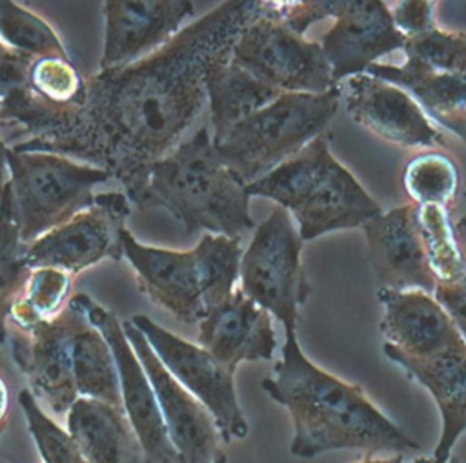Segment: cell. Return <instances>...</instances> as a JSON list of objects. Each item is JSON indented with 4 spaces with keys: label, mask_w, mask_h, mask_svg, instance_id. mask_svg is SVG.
I'll return each instance as SVG.
<instances>
[{
    "label": "cell",
    "mask_w": 466,
    "mask_h": 463,
    "mask_svg": "<svg viewBox=\"0 0 466 463\" xmlns=\"http://www.w3.org/2000/svg\"><path fill=\"white\" fill-rule=\"evenodd\" d=\"M262 7L231 0L182 27L151 55L86 78L84 106L56 131L11 148L58 153L106 170L142 210L151 166L173 151L200 113L211 62L231 51Z\"/></svg>",
    "instance_id": "cell-1"
},
{
    "label": "cell",
    "mask_w": 466,
    "mask_h": 463,
    "mask_svg": "<svg viewBox=\"0 0 466 463\" xmlns=\"http://www.w3.org/2000/svg\"><path fill=\"white\" fill-rule=\"evenodd\" d=\"M260 386L291 416L289 450L295 458L308 459L333 450L402 456L420 448L371 403L360 385L342 381L311 363L295 330H286L282 355Z\"/></svg>",
    "instance_id": "cell-2"
},
{
    "label": "cell",
    "mask_w": 466,
    "mask_h": 463,
    "mask_svg": "<svg viewBox=\"0 0 466 463\" xmlns=\"http://www.w3.org/2000/svg\"><path fill=\"white\" fill-rule=\"evenodd\" d=\"M153 206L166 208L187 232L242 239L255 228L246 182L222 160L208 128L151 166L142 210Z\"/></svg>",
    "instance_id": "cell-3"
},
{
    "label": "cell",
    "mask_w": 466,
    "mask_h": 463,
    "mask_svg": "<svg viewBox=\"0 0 466 463\" xmlns=\"http://www.w3.org/2000/svg\"><path fill=\"white\" fill-rule=\"evenodd\" d=\"M246 191L291 211L302 241L362 226L382 211L351 171L331 155L320 135L264 177L246 184Z\"/></svg>",
    "instance_id": "cell-4"
},
{
    "label": "cell",
    "mask_w": 466,
    "mask_h": 463,
    "mask_svg": "<svg viewBox=\"0 0 466 463\" xmlns=\"http://www.w3.org/2000/svg\"><path fill=\"white\" fill-rule=\"evenodd\" d=\"M339 98V86L319 95L282 93L237 124L215 148L235 175L249 184L319 137L337 113Z\"/></svg>",
    "instance_id": "cell-5"
},
{
    "label": "cell",
    "mask_w": 466,
    "mask_h": 463,
    "mask_svg": "<svg viewBox=\"0 0 466 463\" xmlns=\"http://www.w3.org/2000/svg\"><path fill=\"white\" fill-rule=\"evenodd\" d=\"M7 168L5 193L22 244L91 206L95 186L111 179L106 170L46 151L9 148Z\"/></svg>",
    "instance_id": "cell-6"
},
{
    "label": "cell",
    "mask_w": 466,
    "mask_h": 463,
    "mask_svg": "<svg viewBox=\"0 0 466 463\" xmlns=\"http://www.w3.org/2000/svg\"><path fill=\"white\" fill-rule=\"evenodd\" d=\"M404 62L371 64L366 73L411 95L430 120L466 142V31L433 27L410 36Z\"/></svg>",
    "instance_id": "cell-7"
},
{
    "label": "cell",
    "mask_w": 466,
    "mask_h": 463,
    "mask_svg": "<svg viewBox=\"0 0 466 463\" xmlns=\"http://www.w3.org/2000/svg\"><path fill=\"white\" fill-rule=\"evenodd\" d=\"M229 58L280 93L319 95L335 87L320 44L288 29L277 2H262L242 26Z\"/></svg>",
    "instance_id": "cell-8"
},
{
    "label": "cell",
    "mask_w": 466,
    "mask_h": 463,
    "mask_svg": "<svg viewBox=\"0 0 466 463\" xmlns=\"http://www.w3.org/2000/svg\"><path fill=\"white\" fill-rule=\"evenodd\" d=\"M302 239L289 213L275 206L240 257V290L255 304L277 317L284 330H297L299 308L311 295L302 268Z\"/></svg>",
    "instance_id": "cell-9"
},
{
    "label": "cell",
    "mask_w": 466,
    "mask_h": 463,
    "mask_svg": "<svg viewBox=\"0 0 466 463\" xmlns=\"http://www.w3.org/2000/svg\"><path fill=\"white\" fill-rule=\"evenodd\" d=\"M149 343L164 368L211 414L220 439L248 436V421L235 390V370L218 361L200 345L189 343L144 314L129 319Z\"/></svg>",
    "instance_id": "cell-10"
},
{
    "label": "cell",
    "mask_w": 466,
    "mask_h": 463,
    "mask_svg": "<svg viewBox=\"0 0 466 463\" xmlns=\"http://www.w3.org/2000/svg\"><path fill=\"white\" fill-rule=\"evenodd\" d=\"M131 213L124 191L95 193L93 204L24 248L27 268H58L73 277L104 259L122 257V233Z\"/></svg>",
    "instance_id": "cell-11"
},
{
    "label": "cell",
    "mask_w": 466,
    "mask_h": 463,
    "mask_svg": "<svg viewBox=\"0 0 466 463\" xmlns=\"http://www.w3.org/2000/svg\"><path fill=\"white\" fill-rule=\"evenodd\" d=\"M76 295L87 319L100 330L113 352L120 385V403L138 439L144 459L147 463H178L153 386L124 334L122 323L115 314L96 304L86 293Z\"/></svg>",
    "instance_id": "cell-12"
},
{
    "label": "cell",
    "mask_w": 466,
    "mask_h": 463,
    "mask_svg": "<svg viewBox=\"0 0 466 463\" xmlns=\"http://www.w3.org/2000/svg\"><path fill=\"white\" fill-rule=\"evenodd\" d=\"M75 306L66 308L51 321L31 328L7 324L11 354L29 381V392L51 416H66L78 397L71 372V323Z\"/></svg>",
    "instance_id": "cell-13"
},
{
    "label": "cell",
    "mask_w": 466,
    "mask_h": 463,
    "mask_svg": "<svg viewBox=\"0 0 466 463\" xmlns=\"http://www.w3.org/2000/svg\"><path fill=\"white\" fill-rule=\"evenodd\" d=\"M122 328L153 386L178 463H213L220 454V434L211 414L164 368L146 337L129 319L122 321Z\"/></svg>",
    "instance_id": "cell-14"
},
{
    "label": "cell",
    "mask_w": 466,
    "mask_h": 463,
    "mask_svg": "<svg viewBox=\"0 0 466 463\" xmlns=\"http://www.w3.org/2000/svg\"><path fill=\"white\" fill-rule=\"evenodd\" d=\"M333 26L322 35L320 47L337 86L342 78L366 73L386 53L402 49L408 36L380 0H340Z\"/></svg>",
    "instance_id": "cell-15"
},
{
    "label": "cell",
    "mask_w": 466,
    "mask_h": 463,
    "mask_svg": "<svg viewBox=\"0 0 466 463\" xmlns=\"http://www.w3.org/2000/svg\"><path fill=\"white\" fill-rule=\"evenodd\" d=\"M362 230L379 288L433 293L437 279L419 233V204L408 202L380 211L366 221Z\"/></svg>",
    "instance_id": "cell-16"
},
{
    "label": "cell",
    "mask_w": 466,
    "mask_h": 463,
    "mask_svg": "<svg viewBox=\"0 0 466 463\" xmlns=\"http://www.w3.org/2000/svg\"><path fill=\"white\" fill-rule=\"evenodd\" d=\"M122 257L135 270L140 292L178 321L195 324L208 314L202 275L193 248L178 252L147 246L124 230Z\"/></svg>",
    "instance_id": "cell-17"
},
{
    "label": "cell",
    "mask_w": 466,
    "mask_h": 463,
    "mask_svg": "<svg viewBox=\"0 0 466 463\" xmlns=\"http://www.w3.org/2000/svg\"><path fill=\"white\" fill-rule=\"evenodd\" d=\"M193 7L187 0H107L100 69L122 67L157 51L180 31Z\"/></svg>",
    "instance_id": "cell-18"
},
{
    "label": "cell",
    "mask_w": 466,
    "mask_h": 463,
    "mask_svg": "<svg viewBox=\"0 0 466 463\" xmlns=\"http://www.w3.org/2000/svg\"><path fill=\"white\" fill-rule=\"evenodd\" d=\"M346 109L355 122L404 148L446 146L444 135L399 86L368 73L348 78Z\"/></svg>",
    "instance_id": "cell-19"
},
{
    "label": "cell",
    "mask_w": 466,
    "mask_h": 463,
    "mask_svg": "<svg viewBox=\"0 0 466 463\" xmlns=\"http://www.w3.org/2000/svg\"><path fill=\"white\" fill-rule=\"evenodd\" d=\"M384 306V346L413 359H426L466 345L437 299L422 290L379 288Z\"/></svg>",
    "instance_id": "cell-20"
},
{
    "label": "cell",
    "mask_w": 466,
    "mask_h": 463,
    "mask_svg": "<svg viewBox=\"0 0 466 463\" xmlns=\"http://www.w3.org/2000/svg\"><path fill=\"white\" fill-rule=\"evenodd\" d=\"M198 345L237 370L244 361L273 359L277 334L271 315L235 288L198 321Z\"/></svg>",
    "instance_id": "cell-21"
},
{
    "label": "cell",
    "mask_w": 466,
    "mask_h": 463,
    "mask_svg": "<svg viewBox=\"0 0 466 463\" xmlns=\"http://www.w3.org/2000/svg\"><path fill=\"white\" fill-rule=\"evenodd\" d=\"M384 354L420 383L435 399L441 416V434L431 459L448 463L457 439L466 432V345L426 359L400 355L390 348Z\"/></svg>",
    "instance_id": "cell-22"
},
{
    "label": "cell",
    "mask_w": 466,
    "mask_h": 463,
    "mask_svg": "<svg viewBox=\"0 0 466 463\" xmlns=\"http://www.w3.org/2000/svg\"><path fill=\"white\" fill-rule=\"evenodd\" d=\"M66 430L87 463H138L144 458L120 405L76 397L66 414Z\"/></svg>",
    "instance_id": "cell-23"
},
{
    "label": "cell",
    "mask_w": 466,
    "mask_h": 463,
    "mask_svg": "<svg viewBox=\"0 0 466 463\" xmlns=\"http://www.w3.org/2000/svg\"><path fill=\"white\" fill-rule=\"evenodd\" d=\"M231 51L215 58L206 73V95L209 98L213 146H218L228 133L244 118L271 104L282 93L231 62Z\"/></svg>",
    "instance_id": "cell-24"
},
{
    "label": "cell",
    "mask_w": 466,
    "mask_h": 463,
    "mask_svg": "<svg viewBox=\"0 0 466 463\" xmlns=\"http://www.w3.org/2000/svg\"><path fill=\"white\" fill-rule=\"evenodd\" d=\"M75 315L71 323V372L78 397L120 405V385L113 352L96 326L87 319L78 295H71Z\"/></svg>",
    "instance_id": "cell-25"
},
{
    "label": "cell",
    "mask_w": 466,
    "mask_h": 463,
    "mask_svg": "<svg viewBox=\"0 0 466 463\" xmlns=\"http://www.w3.org/2000/svg\"><path fill=\"white\" fill-rule=\"evenodd\" d=\"M73 275L49 266L29 268L11 306L7 324L31 328L55 319L71 299Z\"/></svg>",
    "instance_id": "cell-26"
},
{
    "label": "cell",
    "mask_w": 466,
    "mask_h": 463,
    "mask_svg": "<svg viewBox=\"0 0 466 463\" xmlns=\"http://www.w3.org/2000/svg\"><path fill=\"white\" fill-rule=\"evenodd\" d=\"M0 44L25 58L67 57L62 40L42 16L9 0H0Z\"/></svg>",
    "instance_id": "cell-27"
},
{
    "label": "cell",
    "mask_w": 466,
    "mask_h": 463,
    "mask_svg": "<svg viewBox=\"0 0 466 463\" xmlns=\"http://www.w3.org/2000/svg\"><path fill=\"white\" fill-rule=\"evenodd\" d=\"M193 250L202 275L206 310L209 312L235 290L242 257L240 239L206 233Z\"/></svg>",
    "instance_id": "cell-28"
},
{
    "label": "cell",
    "mask_w": 466,
    "mask_h": 463,
    "mask_svg": "<svg viewBox=\"0 0 466 463\" xmlns=\"http://www.w3.org/2000/svg\"><path fill=\"white\" fill-rule=\"evenodd\" d=\"M419 233L437 283H453L466 272L453 224L444 206H419Z\"/></svg>",
    "instance_id": "cell-29"
},
{
    "label": "cell",
    "mask_w": 466,
    "mask_h": 463,
    "mask_svg": "<svg viewBox=\"0 0 466 463\" xmlns=\"http://www.w3.org/2000/svg\"><path fill=\"white\" fill-rule=\"evenodd\" d=\"M404 188L411 202L444 206L455 197L459 171L453 160L442 153H420L404 170Z\"/></svg>",
    "instance_id": "cell-30"
},
{
    "label": "cell",
    "mask_w": 466,
    "mask_h": 463,
    "mask_svg": "<svg viewBox=\"0 0 466 463\" xmlns=\"http://www.w3.org/2000/svg\"><path fill=\"white\" fill-rule=\"evenodd\" d=\"M24 248L4 191L0 202V345L7 339L9 312L29 270L24 262Z\"/></svg>",
    "instance_id": "cell-31"
},
{
    "label": "cell",
    "mask_w": 466,
    "mask_h": 463,
    "mask_svg": "<svg viewBox=\"0 0 466 463\" xmlns=\"http://www.w3.org/2000/svg\"><path fill=\"white\" fill-rule=\"evenodd\" d=\"M18 403L42 463H87L71 434L38 405L27 388L20 390Z\"/></svg>",
    "instance_id": "cell-32"
},
{
    "label": "cell",
    "mask_w": 466,
    "mask_h": 463,
    "mask_svg": "<svg viewBox=\"0 0 466 463\" xmlns=\"http://www.w3.org/2000/svg\"><path fill=\"white\" fill-rule=\"evenodd\" d=\"M340 7V0H302V2H277V13L284 26L297 35L328 16H335Z\"/></svg>",
    "instance_id": "cell-33"
},
{
    "label": "cell",
    "mask_w": 466,
    "mask_h": 463,
    "mask_svg": "<svg viewBox=\"0 0 466 463\" xmlns=\"http://www.w3.org/2000/svg\"><path fill=\"white\" fill-rule=\"evenodd\" d=\"M433 7H435V2H426V0L400 2L397 4V9L391 11V18L395 27L402 35H406L408 38L417 36L435 27Z\"/></svg>",
    "instance_id": "cell-34"
},
{
    "label": "cell",
    "mask_w": 466,
    "mask_h": 463,
    "mask_svg": "<svg viewBox=\"0 0 466 463\" xmlns=\"http://www.w3.org/2000/svg\"><path fill=\"white\" fill-rule=\"evenodd\" d=\"M431 295L450 315L466 343V272L453 283H437Z\"/></svg>",
    "instance_id": "cell-35"
},
{
    "label": "cell",
    "mask_w": 466,
    "mask_h": 463,
    "mask_svg": "<svg viewBox=\"0 0 466 463\" xmlns=\"http://www.w3.org/2000/svg\"><path fill=\"white\" fill-rule=\"evenodd\" d=\"M7 146L5 142L0 139V202L4 197V191L7 188L9 182V168H7Z\"/></svg>",
    "instance_id": "cell-36"
},
{
    "label": "cell",
    "mask_w": 466,
    "mask_h": 463,
    "mask_svg": "<svg viewBox=\"0 0 466 463\" xmlns=\"http://www.w3.org/2000/svg\"><path fill=\"white\" fill-rule=\"evenodd\" d=\"M9 403H11V396H9V386L5 383V379L0 376V432L7 421V414H9Z\"/></svg>",
    "instance_id": "cell-37"
},
{
    "label": "cell",
    "mask_w": 466,
    "mask_h": 463,
    "mask_svg": "<svg viewBox=\"0 0 466 463\" xmlns=\"http://www.w3.org/2000/svg\"><path fill=\"white\" fill-rule=\"evenodd\" d=\"M357 463H430V458H417L411 461H404L400 456H366Z\"/></svg>",
    "instance_id": "cell-38"
},
{
    "label": "cell",
    "mask_w": 466,
    "mask_h": 463,
    "mask_svg": "<svg viewBox=\"0 0 466 463\" xmlns=\"http://www.w3.org/2000/svg\"><path fill=\"white\" fill-rule=\"evenodd\" d=\"M453 232H455V239H457L459 250H461V253H462L464 264H466V217H462V219L453 226Z\"/></svg>",
    "instance_id": "cell-39"
},
{
    "label": "cell",
    "mask_w": 466,
    "mask_h": 463,
    "mask_svg": "<svg viewBox=\"0 0 466 463\" xmlns=\"http://www.w3.org/2000/svg\"><path fill=\"white\" fill-rule=\"evenodd\" d=\"M213 463H228V458H226V454L224 452H220L215 459H213Z\"/></svg>",
    "instance_id": "cell-40"
},
{
    "label": "cell",
    "mask_w": 466,
    "mask_h": 463,
    "mask_svg": "<svg viewBox=\"0 0 466 463\" xmlns=\"http://www.w3.org/2000/svg\"><path fill=\"white\" fill-rule=\"evenodd\" d=\"M2 53H4V46L0 44V55H2Z\"/></svg>",
    "instance_id": "cell-41"
},
{
    "label": "cell",
    "mask_w": 466,
    "mask_h": 463,
    "mask_svg": "<svg viewBox=\"0 0 466 463\" xmlns=\"http://www.w3.org/2000/svg\"><path fill=\"white\" fill-rule=\"evenodd\" d=\"M448 463H457V461H455V459H450V461H448Z\"/></svg>",
    "instance_id": "cell-42"
},
{
    "label": "cell",
    "mask_w": 466,
    "mask_h": 463,
    "mask_svg": "<svg viewBox=\"0 0 466 463\" xmlns=\"http://www.w3.org/2000/svg\"><path fill=\"white\" fill-rule=\"evenodd\" d=\"M430 463H437V461H433V459H431V458H430Z\"/></svg>",
    "instance_id": "cell-43"
},
{
    "label": "cell",
    "mask_w": 466,
    "mask_h": 463,
    "mask_svg": "<svg viewBox=\"0 0 466 463\" xmlns=\"http://www.w3.org/2000/svg\"><path fill=\"white\" fill-rule=\"evenodd\" d=\"M0 463H2V461H0Z\"/></svg>",
    "instance_id": "cell-44"
},
{
    "label": "cell",
    "mask_w": 466,
    "mask_h": 463,
    "mask_svg": "<svg viewBox=\"0 0 466 463\" xmlns=\"http://www.w3.org/2000/svg\"><path fill=\"white\" fill-rule=\"evenodd\" d=\"M0 434H2V432H0Z\"/></svg>",
    "instance_id": "cell-45"
}]
</instances>
